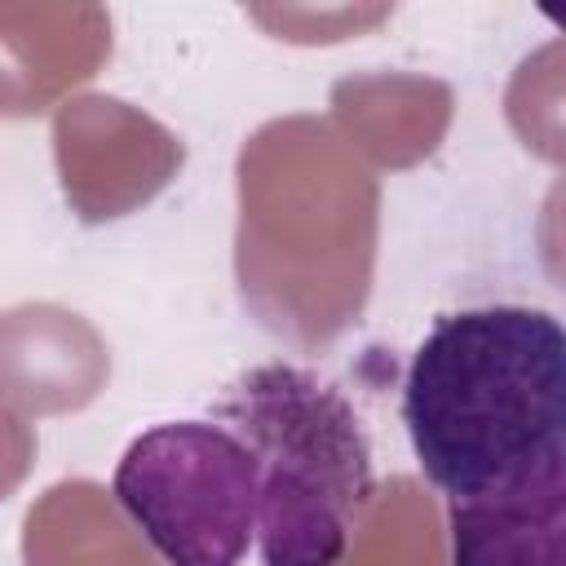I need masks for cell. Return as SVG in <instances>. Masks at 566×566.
<instances>
[{"label":"cell","mask_w":566,"mask_h":566,"mask_svg":"<svg viewBox=\"0 0 566 566\" xmlns=\"http://www.w3.org/2000/svg\"><path fill=\"white\" fill-rule=\"evenodd\" d=\"M111 380L102 332L53 301L0 310V402L27 416H66L88 407Z\"/></svg>","instance_id":"8992f818"},{"label":"cell","mask_w":566,"mask_h":566,"mask_svg":"<svg viewBox=\"0 0 566 566\" xmlns=\"http://www.w3.org/2000/svg\"><path fill=\"white\" fill-rule=\"evenodd\" d=\"M22 566H164V562L97 482L66 478L27 509Z\"/></svg>","instance_id":"9c48e42d"},{"label":"cell","mask_w":566,"mask_h":566,"mask_svg":"<svg viewBox=\"0 0 566 566\" xmlns=\"http://www.w3.org/2000/svg\"><path fill=\"white\" fill-rule=\"evenodd\" d=\"M111 495L164 566H239L256 535V460L208 420H168L128 442Z\"/></svg>","instance_id":"277c9868"},{"label":"cell","mask_w":566,"mask_h":566,"mask_svg":"<svg viewBox=\"0 0 566 566\" xmlns=\"http://www.w3.org/2000/svg\"><path fill=\"white\" fill-rule=\"evenodd\" d=\"M31 464H35V429L13 407L0 402V504L27 482Z\"/></svg>","instance_id":"7c38bea8"},{"label":"cell","mask_w":566,"mask_h":566,"mask_svg":"<svg viewBox=\"0 0 566 566\" xmlns=\"http://www.w3.org/2000/svg\"><path fill=\"white\" fill-rule=\"evenodd\" d=\"M234 279L252 318L296 349L332 345L371 296L380 186L318 115L261 124L234 164Z\"/></svg>","instance_id":"6da1fadb"},{"label":"cell","mask_w":566,"mask_h":566,"mask_svg":"<svg viewBox=\"0 0 566 566\" xmlns=\"http://www.w3.org/2000/svg\"><path fill=\"white\" fill-rule=\"evenodd\" d=\"M451 566H566V473L451 504Z\"/></svg>","instance_id":"ba28073f"},{"label":"cell","mask_w":566,"mask_h":566,"mask_svg":"<svg viewBox=\"0 0 566 566\" xmlns=\"http://www.w3.org/2000/svg\"><path fill=\"white\" fill-rule=\"evenodd\" d=\"M336 566H447L433 500L411 478H389L376 486Z\"/></svg>","instance_id":"8fae6325"},{"label":"cell","mask_w":566,"mask_h":566,"mask_svg":"<svg viewBox=\"0 0 566 566\" xmlns=\"http://www.w3.org/2000/svg\"><path fill=\"white\" fill-rule=\"evenodd\" d=\"M402 424L451 504L566 473L562 323L531 305L442 314L411 354Z\"/></svg>","instance_id":"7a4b0ae2"},{"label":"cell","mask_w":566,"mask_h":566,"mask_svg":"<svg viewBox=\"0 0 566 566\" xmlns=\"http://www.w3.org/2000/svg\"><path fill=\"white\" fill-rule=\"evenodd\" d=\"M111 57L102 4H0V119L49 111Z\"/></svg>","instance_id":"52a82bcc"},{"label":"cell","mask_w":566,"mask_h":566,"mask_svg":"<svg viewBox=\"0 0 566 566\" xmlns=\"http://www.w3.org/2000/svg\"><path fill=\"white\" fill-rule=\"evenodd\" d=\"M217 416L256 460L261 566H336L376 495L354 402L296 363L248 367Z\"/></svg>","instance_id":"3957f363"},{"label":"cell","mask_w":566,"mask_h":566,"mask_svg":"<svg viewBox=\"0 0 566 566\" xmlns=\"http://www.w3.org/2000/svg\"><path fill=\"white\" fill-rule=\"evenodd\" d=\"M336 124L354 155L402 168L429 155L451 124V88L416 75H354L332 88Z\"/></svg>","instance_id":"30bf717a"},{"label":"cell","mask_w":566,"mask_h":566,"mask_svg":"<svg viewBox=\"0 0 566 566\" xmlns=\"http://www.w3.org/2000/svg\"><path fill=\"white\" fill-rule=\"evenodd\" d=\"M53 159L71 212L88 226L150 203L181 168L186 146L119 97H71L53 115Z\"/></svg>","instance_id":"5b68a950"}]
</instances>
